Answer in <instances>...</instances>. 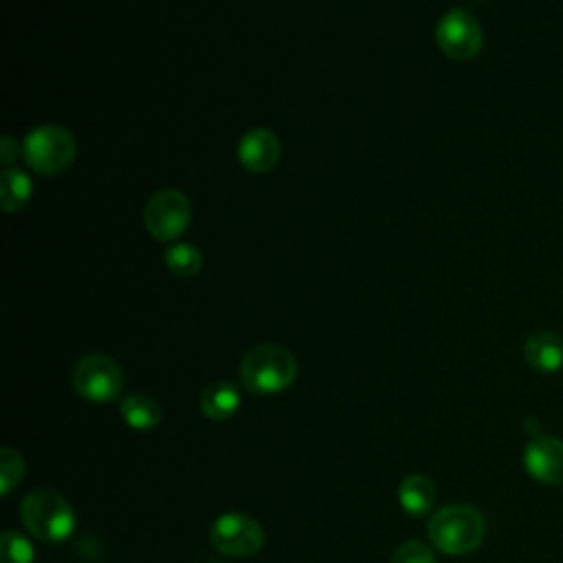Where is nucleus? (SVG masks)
<instances>
[{
  "label": "nucleus",
  "instance_id": "f257e3e1",
  "mask_svg": "<svg viewBox=\"0 0 563 563\" xmlns=\"http://www.w3.org/2000/svg\"><path fill=\"white\" fill-rule=\"evenodd\" d=\"M297 358L282 345L264 343L251 347L240 361V380L251 394H277L297 378Z\"/></svg>",
  "mask_w": 563,
  "mask_h": 563
},
{
  "label": "nucleus",
  "instance_id": "f03ea898",
  "mask_svg": "<svg viewBox=\"0 0 563 563\" xmlns=\"http://www.w3.org/2000/svg\"><path fill=\"white\" fill-rule=\"evenodd\" d=\"M484 517L466 504H451L433 512L427 526L429 541L444 554L473 552L484 539Z\"/></svg>",
  "mask_w": 563,
  "mask_h": 563
},
{
  "label": "nucleus",
  "instance_id": "7ed1b4c3",
  "mask_svg": "<svg viewBox=\"0 0 563 563\" xmlns=\"http://www.w3.org/2000/svg\"><path fill=\"white\" fill-rule=\"evenodd\" d=\"M20 519L35 539L46 543L64 541L75 530L73 506L57 490L51 488L29 493L22 499Z\"/></svg>",
  "mask_w": 563,
  "mask_h": 563
},
{
  "label": "nucleus",
  "instance_id": "20e7f679",
  "mask_svg": "<svg viewBox=\"0 0 563 563\" xmlns=\"http://www.w3.org/2000/svg\"><path fill=\"white\" fill-rule=\"evenodd\" d=\"M24 161L40 174H59L75 158V139L62 125H40L29 132L22 145Z\"/></svg>",
  "mask_w": 563,
  "mask_h": 563
},
{
  "label": "nucleus",
  "instance_id": "39448f33",
  "mask_svg": "<svg viewBox=\"0 0 563 563\" xmlns=\"http://www.w3.org/2000/svg\"><path fill=\"white\" fill-rule=\"evenodd\" d=\"M70 383L84 400L110 402L123 389V372L119 363L106 354H86L75 363Z\"/></svg>",
  "mask_w": 563,
  "mask_h": 563
},
{
  "label": "nucleus",
  "instance_id": "423d86ee",
  "mask_svg": "<svg viewBox=\"0 0 563 563\" xmlns=\"http://www.w3.org/2000/svg\"><path fill=\"white\" fill-rule=\"evenodd\" d=\"M435 42L446 57L455 62H468L479 53L484 33L477 18L468 9L455 7L438 20Z\"/></svg>",
  "mask_w": 563,
  "mask_h": 563
},
{
  "label": "nucleus",
  "instance_id": "0eeeda50",
  "mask_svg": "<svg viewBox=\"0 0 563 563\" xmlns=\"http://www.w3.org/2000/svg\"><path fill=\"white\" fill-rule=\"evenodd\" d=\"M211 545L222 552L224 556H253L264 545V530L262 526L246 515L240 512H224L220 515L209 530Z\"/></svg>",
  "mask_w": 563,
  "mask_h": 563
},
{
  "label": "nucleus",
  "instance_id": "6e6552de",
  "mask_svg": "<svg viewBox=\"0 0 563 563\" xmlns=\"http://www.w3.org/2000/svg\"><path fill=\"white\" fill-rule=\"evenodd\" d=\"M143 220L152 238L176 240L191 222L189 200L176 189H161L147 200Z\"/></svg>",
  "mask_w": 563,
  "mask_h": 563
},
{
  "label": "nucleus",
  "instance_id": "1a4fd4ad",
  "mask_svg": "<svg viewBox=\"0 0 563 563\" xmlns=\"http://www.w3.org/2000/svg\"><path fill=\"white\" fill-rule=\"evenodd\" d=\"M523 464L530 477L541 484L563 482V442L552 435H537L526 444Z\"/></svg>",
  "mask_w": 563,
  "mask_h": 563
},
{
  "label": "nucleus",
  "instance_id": "9d476101",
  "mask_svg": "<svg viewBox=\"0 0 563 563\" xmlns=\"http://www.w3.org/2000/svg\"><path fill=\"white\" fill-rule=\"evenodd\" d=\"M282 156L279 139L266 128L249 130L238 143V161L246 172H271Z\"/></svg>",
  "mask_w": 563,
  "mask_h": 563
},
{
  "label": "nucleus",
  "instance_id": "9b49d317",
  "mask_svg": "<svg viewBox=\"0 0 563 563\" xmlns=\"http://www.w3.org/2000/svg\"><path fill=\"white\" fill-rule=\"evenodd\" d=\"M523 358L537 372H559L563 367V336L548 330L530 334L523 343Z\"/></svg>",
  "mask_w": 563,
  "mask_h": 563
},
{
  "label": "nucleus",
  "instance_id": "f8f14e48",
  "mask_svg": "<svg viewBox=\"0 0 563 563\" xmlns=\"http://www.w3.org/2000/svg\"><path fill=\"white\" fill-rule=\"evenodd\" d=\"M240 400H242V396H240L238 385H233L229 380H216L202 389L200 411L205 413V418H209L213 422H224L238 411Z\"/></svg>",
  "mask_w": 563,
  "mask_h": 563
},
{
  "label": "nucleus",
  "instance_id": "ddd939ff",
  "mask_svg": "<svg viewBox=\"0 0 563 563\" xmlns=\"http://www.w3.org/2000/svg\"><path fill=\"white\" fill-rule=\"evenodd\" d=\"M398 504L413 517L427 515L435 504V486L427 475H407L398 486Z\"/></svg>",
  "mask_w": 563,
  "mask_h": 563
},
{
  "label": "nucleus",
  "instance_id": "4468645a",
  "mask_svg": "<svg viewBox=\"0 0 563 563\" xmlns=\"http://www.w3.org/2000/svg\"><path fill=\"white\" fill-rule=\"evenodd\" d=\"M119 413L132 429H139V431L154 429L161 422L158 402L145 394L125 396L119 405Z\"/></svg>",
  "mask_w": 563,
  "mask_h": 563
},
{
  "label": "nucleus",
  "instance_id": "2eb2a0df",
  "mask_svg": "<svg viewBox=\"0 0 563 563\" xmlns=\"http://www.w3.org/2000/svg\"><path fill=\"white\" fill-rule=\"evenodd\" d=\"M33 194L31 178L13 167H7L0 176V198H2V209L4 211H15L26 205V200Z\"/></svg>",
  "mask_w": 563,
  "mask_h": 563
},
{
  "label": "nucleus",
  "instance_id": "dca6fc26",
  "mask_svg": "<svg viewBox=\"0 0 563 563\" xmlns=\"http://www.w3.org/2000/svg\"><path fill=\"white\" fill-rule=\"evenodd\" d=\"M165 264L174 275L180 277H191L200 271L202 266V255L194 244L187 242H176L165 249Z\"/></svg>",
  "mask_w": 563,
  "mask_h": 563
},
{
  "label": "nucleus",
  "instance_id": "f3484780",
  "mask_svg": "<svg viewBox=\"0 0 563 563\" xmlns=\"http://www.w3.org/2000/svg\"><path fill=\"white\" fill-rule=\"evenodd\" d=\"M33 561H35V550L31 541L15 530H4L0 537V563H33Z\"/></svg>",
  "mask_w": 563,
  "mask_h": 563
},
{
  "label": "nucleus",
  "instance_id": "a211bd4d",
  "mask_svg": "<svg viewBox=\"0 0 563 563\" xmlns=\"http://www.w3.org/2000/svg\"><path fill=\"white\" fill-rule=\"evenodd\" d=\"M24 475V460L18 451L4 446L0 451V490L2 495H9Z\"/></svg>",
  "mask_w": 563,
  "mask_h": 563
},
{
  "label": "nucleus",
  "instance_id": "6ab92c4d",
  "mask_svg": "<svg viewBox=\"0 0 563 563\" xmlns=\"http://www.w3.org/2000/svg\"><path fill=\"white\" fill-rule=\"evenodd\" d=\"M389 563H435V556L422 541H405L396 548Z\"/></svg>",
  "mask_w": 563,
  "mask_h": 563
}]
</instances>
